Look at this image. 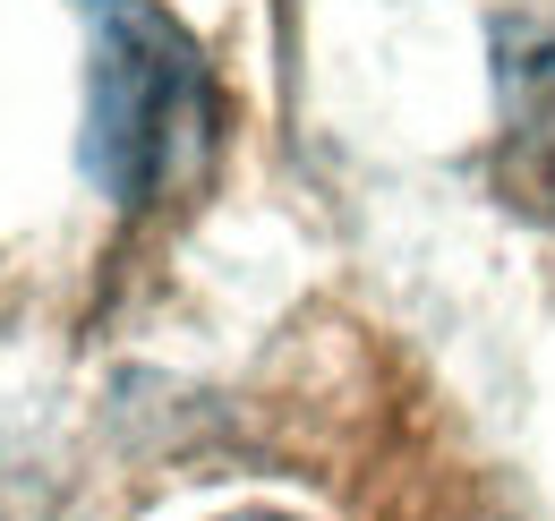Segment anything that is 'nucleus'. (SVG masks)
Segmentation results:
<instances>
[{
    "mask_svg": "<svg viewBox=\"0 0 555 521\" xmlns=\"http://www.w3.org/2000/svg\"><path fill=\"white\" fill-rule=\"evenodd\" d=\"M94 26V68H86V171L120 205L163 196L180 171L189 137L206 129V86L180 43L145 0H86Z\"/></svg>",
    "mask_w": 555,
    "mask_h": 521,
    "instance_id": "nucleus-1",
    "label": "nucleus"
},
{
    "mask_svg": "<svg viewBox=\"0 0 555 521\" xmlns=\"http://www.w3.org/2000/svg\"><path fill=\"white\" fill-rule=\"evenodd\" d=\"M240 521H291V513H240Z\"/></svg>",
    "mask_w": 555,
    "mask_h": 521,
    "instance_id": "nucleus-2",
    "label": "nucleus"
}]
</instances>
